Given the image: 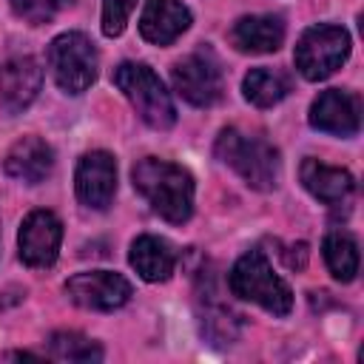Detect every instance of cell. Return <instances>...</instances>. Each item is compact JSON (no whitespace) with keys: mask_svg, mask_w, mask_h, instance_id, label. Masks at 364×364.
Wrapping results in <instances>:
<instances>
[{"mask_svg":"<svg viewBox=\"0 0 364 364\" xmlns=\"http://www.w3.org/2000/svg\"><path fill=\"white\" fill-rule=\"evenodd\" d=\"M134 188L151 202V208L171 225H182L193 210V179L185 168L168 159H139L131 171Z\"/></svg>","mask_w":364,"mask_h":364,"instance_id":"obj_1","label":"cell"},{"mask_svg":"<svg viewBox=\"0 0 364 364\" xmlns=\"http://www.w3.org/2000/svg\"><path fill=\"white\" fill-rule=\"evenodd\" d=\"M216 156L256 191H270L279 179V151L262 136L225 128L216 139Z\"/></svg>","mask_w":364,"mask_h":364,"instance_id":"obj_2","label":"cell"},{"mask_svg":"<svg viewBox=\"0 0 364 364\" xmlns=\"http://www.w3.org/2000/svg\"><path fill=\"white\" fill-rule=\"evenodd\" d=\"M228 284H230L233 296L256 301L259 307H264L273 316H287L290 307H293L290 287L284 284V279L276 276V270L270 267V262H267V256L262 250L245 253L233 264V270L228 276Z\"/></svg>","mask_w":364,"mask_h":364,"instance_id":"obj_3","label":"cell"},{"mask_svg":"<svg viewBox=\"0 0 364 364\" xmlns=\"http://www.w3.org/2000/svg\"><path fill=\"white\" fill-rule=\"evenodd\" d=\"M114 85L131 100L136 114L156 131H165L176 122V108L162 80L145 63H122L114 68Z\"/></svg>","mask_w":364,"mask_h":364,"instance_id":"obj_4","label":"cell"},{"mask_svg":"<svg viewBox=\"0 0 364 364\" xmlns=\"http://www.w3.org/2000/svg\"><path fill=\"white\" fill-rule=\"evenodd\" d=\"M48 65L57 85L68 94H82L97 80V48L80 31H65L48 46Z\"/></svg>","mask_w":364,"mask_h":364,"instance_id":"obj_5","label":"cell"},{"mask_svg":"<svg viewBox=\"0 0 364 364\" xmlns=\"http://www.w3.org/2000/svg\"><path fill=\"white\" fill-rule=\"evenodd\" d=\"M350 54V34L341 26H313L296 43V68L307 80H324Z\"/></svg>","mask_w":364,"mask_h":364,"instance_id":"obj_6","label":"cell"},{"mask_svg":"<svg viewBox=\"0 0 364 364\" xmlns=\"http://www.w3.org/2000/svg\"><path fill=\"white\" fill-rule=\"evenodd\" d=\"M173 88L179 91V97L196 108H210L222 100V71L216 65V60L210 54H188L182 57L173 71Z\"/></svg>","mask_w":364,"mask_h":364,"instance_id":"obj_7","label":"cell"},{"mask_svg":"<svg viewBox=\"0 0 364 364\" xmlns=\"http://www.w3.org/2000/svg\"><path fill=\"white\" fill-rule=\"evenodd\" d=\"M65 293L85 310H117L131 299V282L111 270L77 273L65 282Z\"/></svg>","mask_w":364,"mask_h":364,"instance_id":"obj_8","label":"cell"},{"mask_svg":"<svg viewBox=\"0 0 364 364\" xmlns=\"http://www.w3.org/2000/svg\"><path fill=\"white\" fill-rule=\"evenodd\" d=\"M20 259L28 267H51L63 242V225L51 210H31L20 225Z\"/></svg>","mask_w":364,"mask_h":364,"instance_id":"obj_9","label":"cell"},{"mask_svg":"<svg viewBox=\"0 0 364 364\" xmlns=\"http://www.w3.org/2000/svg\"><path fill=\"white\" fill-rule=\"evenodd\" d=\"M74 185H77V196L82 205L94 208V210H105L114 199L117 191V165L114 156L105 151H91L77 162V173H74Z\"/></svg>","mask_w":364,"mask_h":364,"instance_id":"obj_10","label":"cell"},{"mask_svg":"<svg viewBox=\"0 0 364 364\" xmlns=\"http://www.w3.org/2000/svg\"><path fill=\"white\" fill-rule=\"evenodd\" d=\"M310 125L324 131V134H336V136L358 134V128H361L358 97L350 91H341V88L321 91L316 97V102L310 105Z\"/></svg>","mask_w":364,"mask_h":364,"instance_id":"obj_11","label":"cell"},{"mask_svg":"<svg viewBox=\"0 0 364 364\" xmlns=\"http://www.w3.org/2000/svg\"><path fill=\"white\" fill-rule=\"evenodd\" d=\"M43 85V68L34 57H11L0 68V105L6 114L26 111Z\"/></svg>","mask_w":364,"mask_h":364,"instance_id":"obj_12","label":"cell"},{"mask_svg":"<svg viewBox=\"0 0 364 364\" xmlns=\"http://www.w3.org/2000/svg\"><path fill=\"white\" fill-rule=\"evenodd\" d=\"M191 26V11L179 0H148L139 14V34L154 46L173 43Z\"/></svg>","mask_w":364,"mask_h":364,"instance_id":"obj_13","label":"cell"},{"mask_svg":"<svg viewBox=\"0 0 364 364\" xmlns=\"http://www.w3.org/2000/svg\"><path fill=\"white\" fill-rule=\"evenodd\" d=\"M51 168H54V151L40 136H23L20 142L11 145L6 156V173L28 185L43 182L51 173Z\"/></svg>","mask_w":364,"mask_h":364,"instance_id":"obj_14","label":"cell"},{"mask_svg":"<svg viewBox=\"0 0 364 364\" xmlns=\"http://www.w3.org/2000/svg\"><path fill=\"white\" fill-rule=\"evenodd\" d=\"M230 40L239 51H250V54H267L276 51L284 40V23L273 14H253V17H242L236 20Z\"/></svg>","mask_w":364,"mask_h":364,"instance_id":"obj_15","label":"cell"},{"mask_svg":"<svg viewBox=\"0 0 364 364\" xmlns=\"http://www.w3.org/2000/svg\"><path fill=\"white\" fill-rule=\"evenodd\" d=\"M304 188L324 205H338L341 199L350 196L353 191V173L344 171V168H333V165H324L318 159H304L301 162V171H299Z\"/></svg>","mask_w":364,"mask_h":364,"instance_id":"obj_16","label":"cell"},{"mask_svg":"<svg viewBox=\"0 0 364 364\" xmlns=\"http://www.w3.org/2000/svg\"><path fill=\"white\" fill-rule=\"evenodd\" d=\"M131 264L145 282H165L176 267V253L165 239L139 236L131 245Z\"/></svg>","mask_w":364,"mask_h":364,"instance_id":"obj_17","label":"cell"},{"mask_svg":"<svg viewBox=\"0 0 364 364\" xmlns=\"http://www.w3.org/2000/svg\"><path fill=\"white\" fill-rule=\"evenodd\" d=\"M324 262L338 282H353L358 273V245L350 233L333 230L324 239Z\"/></svg>","mask_w":364,"mask_h":364,"instance_id":"obj_18","label":"cell"},{"mask_svg":"<svg viewBox=\"0 0 364 364\" xmlns=\"http://www.w3.org/2000/svg\"><path fill=\"white\" fill-rule=\"evenodd\" d=\"M242 88H245V97H247L256 108H270V105H276L279 100H284V94H287V80H284L279 71H273V68H253V71H247Z\"/></svg>","mask_w":364,"mask_h":364,"instance_id":"obj_19","label":"cell"},{"mask_svg":"<svg viewBox=\"0 0 364 364\" xmlns=\"http://www.w3.org/2000/svg\"><path fill=\"white\" fill-rule=\"evenodd\" d=\"M48 355L57 361H100L102 350L80 333H54L48 338Z\"/></svg>","mask_w":364,"mask_h":364,"instance_id":"obj_20","label":"cell"},{"mask_svg":"<svg viewBox=\"0 0 364 364\" xmlns=\"http://www.w3.org/2000/svg\"><path fill=\"white\" fill-rule=\"evenodd\" d=\"M134 6H136V0H102V31L108 37L122 34Z\"/></svg>","mask_w":364,"mask_h":364,"instance_id":"obj_21","label":"cell"},{"mask_svg":"<svg viewBox=\"0 0 364 364\" xmlns=\"http://www.w3.org/2000/svg\"><path fill=\"white\" fill-rule=\"evenodd\" d=\"M9 3L17 17H23L28 23H46L57 11V6H63L65 0H9Z\"/></svg>","mask_w":364,"mask_h":364,"instance_id":"obj_22","label":"cell"}]
</instances>
